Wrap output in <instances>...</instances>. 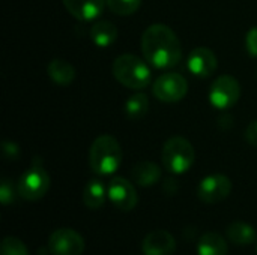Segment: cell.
Wrapping results in <instances>:
<instances>
[{
	"label": "cell",
	"instance_id": "obj_25",
	"mask_svg": "<svg viewBox=\"0 0 257 255\" xmlns=\"http://www.w3.org/2000/svg\"><path fill=\"white\" fill-rule=\"evenodd\" d=\"M2 152H3V156L6 159H12L14 161V159H17L20 156V147L15 143H12V141H5L2 144Z\"/></svg>",
	"mask_w": 257,
	"mask_h": 255
},
{
	"label": "cell",
	"instance_id": "obj_9",
	"mask_svg": "<svg viewBox=\"0 0 257 255\" xmlns=\"http://www.w3.org/2000/svg\"><path fill=\"white\" fill-rule=\"evenodd\" d=\"M232 192V182L224 174H209L199 183L197 195L203 203L215 204L226 200Z\"/></svg>",
	"mask_w": 257,
	"mask_h": 255
},
{
	"label": "cell",
	"instance_id": "obj_20",
	"mask_svg": "<svg viewBox=\"0 0 257 255\" xmlns=\"http://www.w3.org/2000/svg\"><path fill=\"white\" fill-rule=\"evenodd\" d=\"M148 108H149V99L143 93L133 95L125 104V113L130 119H140L148 113Z\"/></svg>",
	"mask_w": 257,
	"mask_h": 255
},
{
	"label": "cell",
	"instance_id": "obj_19",
	"mask_svg": "<svg viewBox=\"0 0 257 255\" xmlns=\"http://www.w3.org/2000/svg\"><path fill=\"white\" fill-rule=\"evenodd\" d=\"M90 38L98 47H108L117 38V27L110 21H98L90 29Z\"/></svg>",
	"mask_w": 257,
	"mask_h": 255
},
{
	"label": "cell",
	"instance_id": "obj_1",
	"mask_svg": "<svg viewBox=\"0 0 257 255\" xmlns=\"http://www.w3.org/2000/svg\"><path fill=\"white\" fill-rule=\"evenodd\" d=\"M142 51L145 59L155 68L166 69L179 63L182 56L181 41L166 24L149 26L142 36Z\"/></svg>",
	"mask_w": 257,
	"mask_h": 255
},
{
	"label": "cell",
	"instance_id": "obj_8",
	"mask_svg": "<svg viewBox=\"0 0 257 255\" xmlns=\"http://www.w3.org/2000/svg\"><path fill=\"white\" fill-rule=\"evenodd\" d=\"M188 92L185 77L176 72L163 74L154 83V95L163 102H178Z\"/></svg>",
	"mask_w": 257,
	"mask_h": 255
},
{
	"label": "cell",
	"instance_id": "obj_14",
	"mask_svg": "<svg viewBox=\"0 0 257 255\" xmlns=\"http://www.w3.org/2000/svg\"><path fill=\"white\" fill-rule=\"evenodd\" d=\"M107 197H108L107 189H105L104 183L98 179L89 180L83 189V203L90 210H96V209L102 207Z\"/></svg>",
	"mask_w": 257,
	"mask_h": 255
},
{
	"label": "cell",
	"instance_id": "obj_23",
	"mask_svg": "<svg viewBox=\"0 0 257 255\" xmlns=\"http://www.w3.org/2000/svg\"><path fill=\"white\" fill-rule=\"evenodd\" d=\"M15 200V194H14V185L11 180L3 179L2 185H0V201L3 206H8L11 203H14Z\"/></svg>",
	"mask_w": 257,
	"mask_h": 255
},
{
	"label": "cell",
	"instance_id": "obj_21",
	"mask_svg": "<svg viewBox=\"0 0 257 255\" xmlns=\"http://www.w3.org/2000/svg\"><path fill=\"white\" fill-rule=\"evenodd\" d=\"M142 5V0H107V6L117 15H133Z\"/></svg>",
	"mask_w": 257,
	"mask_h": 255
},
{
	"label": "cell",
	"instance_id": "obj_15",
	"mask_svg": "<svg viewBox=\"0 0 257 255\" xmlns=\"http://www.w3.org/2000/svg\"><path fill=\"white\" fill-rule=\"evenodd\" d=\"M133 180L140 186H152L161 177V170L157 164L151 161H142L134 165L131 171Z\"/></svg>",
	"mask_w": 257,
	"mask_h": 255
},
{
	"label": "cell",
	"instance_id": "obj_17",
	"mask_svg": "<svg viewBox=\"0 0 257 255\" xmlns=\"http://www.w3.org/2000/svg\"><path fill=\"white\" fill-rule=\"evenodd\" d=\"M226 236L232 243L238 246H247L256 240V230L244 221H235L227 227Z\"/></svg>",
	"mask_w": 257,
	"mask_h": 255
},
{
	"label": "cell",
	"instance_id": "obj_27",
	"mask_svg": "<svg viewBox=\"0 0 257 255\" xmlns=\"http://www.w3.org/2000/svg\"><path fill=\"white\" fill-rule=\"evenodd\" d=\"M256 251H257V248H256Z\"/></svg>",
	"mask_w": 257,
	"mask_h": 255
},
{
	"label": "cell",
	"instance_id": "obj_5",
	"mask_svg": "<svg viewBox=\"0 0 257 255\" xmlns=\"http://www.w3.org/2000/svg\"><path fill=\"white\" fill-rule=\"evenodd\" d=\"M17 189L20 197L27 201H38L48 192L50 176L44 167L36 162V159L33 161V165L20 177Z\"/></svg>",
	"mask_w": 257,
	"mask_h": 255
},
{
	"label": "cell",
	"instance_id": "obj_22",
	"mask_svg": "<svg viewBox=\"0 0 257 255\" xmlns=\"http://www.w3.org/2000/svg\"><path fill=\"white\" fill-rule=\"evenodd\" d=\"M0 255H29L27 246L18 237L8 236L2 242Z\"/></svg>",
	"mask_w": 257,
	"mask_h": 255
},
{
	"label": "cell",
	"instance_id": "obj_26",
	"mask_svg": "<svg viewBox=\"0 0 257 255\" xmlns=\"http://www.w3.org/2000/svg\"><path fill=\"white\" fill-rule=\"evenodd\" d=\"M245 138H247V141H248L250 146L257 147V120L251 122L248 125V128L245 131Z\"/></svg>",
	"mask_w": 257,
	"mask_h": 255
},
{
	"label": "cell",
	"instance_id": "obj_7",
	"mask_svg": "<svg viewBox=\"0 0 257 255\" xmlns=\"http://www.w3.org/2000/svg\"><path fill=\"white\" fill-rule=\"evenodd\" d=\"M86 243L80 233L72 228H60L51 233L48 239V252L51 255H81Z\"/></svg>",
	"mask_w": 257,
	"mask_h": 255
},
{
	"label": "cell",
	"instance_id": "obj_6",
	"mask_svg": "<svg viewBox=\"0 0 257 255\" xmlns=\"http://www.w3.org/2000/svg\"><path fill=\"white\" fill-rule=\"evenodd\" d=\"M241 96V86L238 80L232 75L218 77L209 90V101L218 110H226L233 107Z\"/></svg>",
	"mask_w": 257,
	"mask_h": 255
},
{
	"label": "cell",
	"instance_id": "obj_11",
	"mask_svg": "<svg viewBox=\"0 0 257 255\" xmlns=\"http://www.w3.org/2000/svg\"><path fill=\"white\" fill-rule=\"evenodd\" d=\"M218 66V59L211 48L199 47L190 53L188 57V69L191 74L200 78H206L215 72Z\"/></svg>",
	"mask_w": 257,
	"mask_h": 255
},
{
	"label": "cell",
	"instance_id": "obj_16",
	"mask_svg": "<svg viewBox=\"0 0 257 255\" xmlns=\"http://www.w3.org/2000/svg\"><path fill=\"white\" fill-rule=\"evenodd\" d=\"M47 72L50 78L59 86H68L75 78V68L63 59L51 60L47 66Z\"/></svg>",
	"mask_w": 257,
	"mask_h": 255
},
{
	"label": "cell",
	"instance_id": "obj_13",
	"mask_svg": "<svg viewBox=\"0 0 257 255\" xmlns=\"http://www.w3.org/2000/svg\"><path fill=\"white\" fill-rule=\"evenodd\" d=\"M66 11L80 21H90L99 17L107 0H63Z\"/></svg>",
	"mask_w": 257,
	"mask_h": 255
},
{
	"label": "cell",
	"instance_id": "obj_3",
	"mask_svg": "<svg viewBox=\"0 0 257 255\" xmlns=\"http://www.w3.org/2000/svg\"><path fill=\"white\" fill-rule=\"evenodd\" d=\"M114 78L130 89H143L151 83L149 66L134 54H122L113 62Z\"/></svg>",
	"mask_w": 257,
	"mask_h": 255
},
{
	"label": "cell",
	"instance_id": "obj_2",
	"mask_svg": "<svg viewBox=\"0 0 257 255\" xmlns=\"http://www.w3.org/2000/svg\"><path fill=\"white\" fill-rule=\"evenodd\" d=\"M122 162V149L111 135H99L90 146L89 165L95 174H113Z\"/></svg>",
	"mask_w": 257,
	"mask_h": 255
},
{
	"label": "cell",
	"instance_id": "obj_18",
	"mask_svg": "<svg viewBox=\"0 0 257 255\" xmlns=\"http://www.w3.org/2000/svg\"><path fill=\"white\" fill-rule=\"evenodd\" d=\"M199 255H227L229 248L223 236L218 233H205L197 243Z\"/></svg>",
	"mask_w": 257,
	"mask_h": 255
},
{
	"label": "cell",
	"instance_id": "obj_24",
	"mask_svg": "<svg viewBox=\"0 0 257 255\" xmlns=\"http://www.w3.org/2000/svg\"><path fill=\"white\" fill-rule=\"evenodd\" d=\"M247 51L251 57H257V27H251L245 38Z\"/></svg>",
	"mask_w": 257,
	"mask_h": 255
},
{
	"label": "cell",
	"instance_id": "obj_4",
	"mask_svg": "<svg viewBox=\"0 0 257 255\" xmlns=\"http://www.w3.org/2000/svg\"><path fill=\"white\" fill-rule=\"evenodd\" d=\"M194 147L184 137H172L164 143L163 162L164 167L173 174L187 173L194 164Z\"/></svg>",
	"mask_w": 257,
	"mask_h": 255
},
{
	"label": "cell",
	"instance_id": "obj_12",
	"mask_svg": "<svg viewBox=\"0 0 257 255\" xmlns=\"http://www.w3.org/2000/svg\"><path fill=\"white\" fill-rule=\"evenodd\" d=\"M142 251L145 255H173L176 251V240L169 231L157 230L143 239Z\"/></svg>",
	"mask_w": 257,
	"mask_h": 255
},
{
	"label": "cell",
	"instance_id": "obj_10",
	"mask_svg": "<svg viewBox=\"0 0 257 255\" xmlns=\"http://www.w3.org/2000/svg\"><path fill=\"white\" fill-rule=\"evenodd\" d=\"M107 194L113 206L122 212L133 210L139 203V195L136 188L125 177H113L108 183Z\"/></svg>",
	"mask_w": 257,
	"mask_h": 255
}]
</instances>
